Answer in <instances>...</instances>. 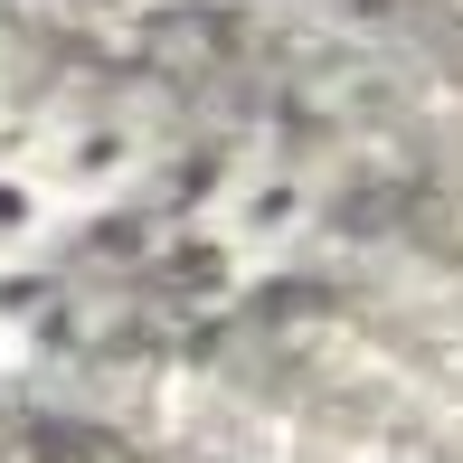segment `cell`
Segmentation results:
<instances>
[{"label": "cell", "instance_id": "3", "mask_svg": "<svg viewBox=\"0 0 463 463\" xmlns=\"http://www.w3.org/2000/svg\"><path fill=\"white\" fill-rule=\"evenodd\" d=\"M0 114H10V86H0Z\"/></svg>", "mask_w": 463, "mask_h": 463}, {"label": "cell", "instance_id": "2", "mask_svg": "<svg viewBox=\"0 0 463 463\" xmlns=\"http://www.w3.org/2000/svg\"><path fill=\"white\" fill-rule=\"evenodd\" d=\"M67 227L76 218L57 208V189L38 180V161L29 152H0V275H29Z\"/></svg>", "mask_w": 463, "mask_h": 463}, {"label": "cell", "instance_id": "1", "mask_svg": "<svg viewBox=\"0 0 463 463\" xmlns=\"http://www.w3.org/2000/svg\"><path fill=\"white\" fill-rule=\"evenodd\" d=\"M29 161H38V180L57 189L67 218H104V208H123L142 180H152L161 142H152V123H142L133 104L86 95V104H38Z\"/></svg>", "mask_w": 463, "mask_h": 463}]
</instances>
